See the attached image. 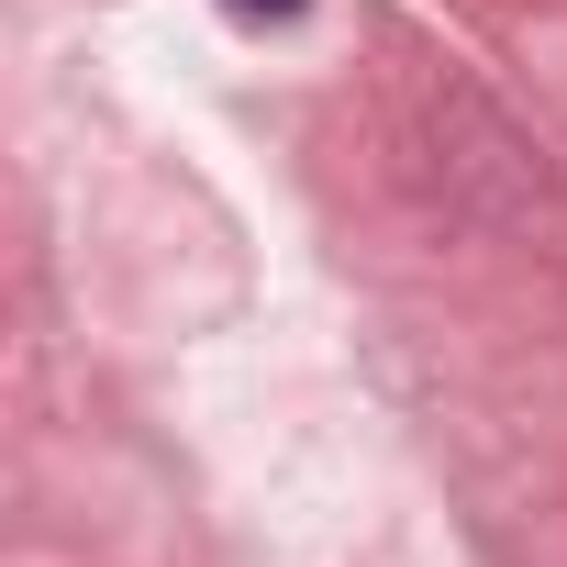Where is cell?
Returning a JSON list of instances; mask_svg holds the SVG:
<instances>
[{
    "label": "cell",
    "mask_w": 567,
    "mask_h": 567,
    "mask_svg": "<svg viewBox=\"0 0 567 567\" xmlns=\"http://www.w3.org/2000/svg\"><path fill=\"white\" fill-rule=\"evenodd\" d=\"M234 12H245V23H290L301 0H234Z\"/></svg>",
    "instance_id": "6da1fadb"
}]
</instances>
